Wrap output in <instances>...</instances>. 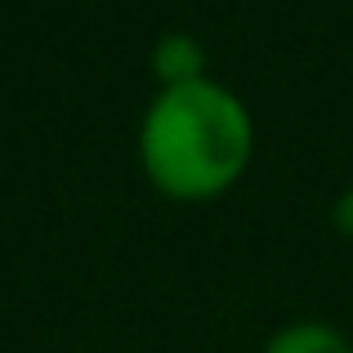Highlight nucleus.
Instances as JSON below:
<instances>
[{
    "label": "nucleus",
    "instance_id": "f257e3e1",
    "mask_svg": "<svg viewBox=\"0 0 353 353\" xmlns=\"http://www.w3.org/2000/svg\"><path fill=\"white\" fill-rule=\"evenodd\" d=\"M255 157V121L219 81L170 85L148 103L139 125V165L170 201H215Z\"/></svg>",
    "mask_w": 353,
    "mask_h": 353
},
{
    "label": "nucleus",
    "instance_id": "f03ea898",
    "mask_svg": "<svg viewBox=\"0 0 353 353\" xmlns=\"http://www.w3.org/2000/svg\"><path fill=\"white\" fill-rule=\"evenodd\" d=\"M152 72L161 81V90L188 85V81H206V50L188 32H165L152 45Z\"/></svg>",
    "mask_w": 353,
    "mask_h": 353
},
{
    "label": "nucleus",
    "instance_id": "7ed1b4c3",
    "mask_svg": "<svg viewBox=\"0 0 353 353\" xmlns=\"http://www.w3.org/2000/svg\"><path fill=\"white\" fill-rule=\"evenodd\" d=\"M264 353H353L349 336L345 331H336L331 322H286V327H277L273 336H268Z\"/></svg>",
    "mask_w": 353,
    "mask_h": 353
},
{
    "label": "nucleus",
    "instance_id": "20e7f679",
    "mask_svg": "<svg viewBox=\"0 0 353 353\" xmlns=\"http://www.w3.org/2000/svg\"><path fill=\"white\" fill-rule=\"evenodd\" d=\"M331 224H336V233L353 237V188H345L336 197V206H331Z\"/></svg>",
    "mask_w": 353,
    "mask_h": 353
}]
</instances>
